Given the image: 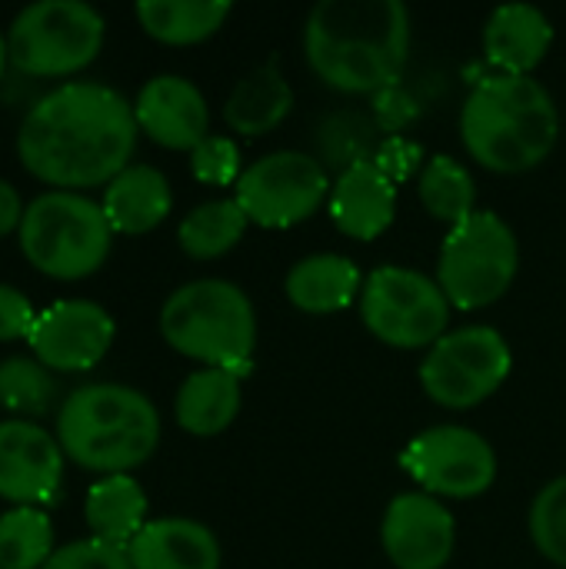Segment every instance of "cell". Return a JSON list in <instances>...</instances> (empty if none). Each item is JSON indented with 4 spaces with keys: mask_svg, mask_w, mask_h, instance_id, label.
<instances>
[{
    "mask_svg": "<svg viewBox=\"0 0 566 569\" xmlns=\"http://www.w3.org/2000/svg\"><path fill=\"white\" fill-rule=\"evenodd\" d=\"M514 370V350L494 327L474 323L447 330L420 363V387L450 410H470L490 400Z\"/></svg>",
    "mask_w": 566,
    "mask_h": 569,
    "instance_id": "obj_10",
    "label": "cell"
},
{
    "mask_svg": "<svg viewBox=\"0 0 566 569\" xmlns=\"http://www.w3.org/2000/svg\"><path fill=\"white\" fill-rule=\"evenodd\" d=\"M57 443L63 457L93 473H130L147 463L160 443V413L133 387H77L57 413Z\"/></svg>",
    "mask_w": 566,
    "mask_h": 569,
    "instance_id": "obj_4",
    "label": "cell"
},
{
    "mask_svg": "<svg viewBox=\"0 0 566 569\" xmlns=\"http://www.w3.org/2000/svg\"><path fill=\"white\" fill-rule=\"evenodd\" d=\"M103 17L83 0H40L7 30V60L27 77H70L97 60Z\"/></svg>",
    "mask_w": 566,
    "mask_h": 569,
    "instance_id": "obj_8",
    "label": "cell"
},
{
    "mask_svg": "<svg viewBox=\"0 0 566 569\" xmlns=\"http://www.w3.org/2000/svg\"><path fill=\"white\" fill-rule=\"evenodd\" d=\"M57 397V383L50 370L33 357H7L0 360V407L27 417L30 423L37 417H47Z\"/></svg>",
    "mask_w": 566,
    "mask_h": 569,
    "instance_id": "obj_29",
    "label": "cell"
},
{
    "mask_svg": "<svg viewBox=\"0 0 566 569\" xmlns=\"http://www.w3.org/2000/svg\"><path fill=\"white\" fill-rule=\"evenodd\" d=\"M53 557V523L40 507L0 513V569H43Z\"/></svg>",
    "mask_w": 566,
    "mask_h": 569,
    "instance_id": "obj_28",
    "label": "cell"
},
{
    "mask_svg": "<svg viewBox=\"0 0 566 569\" xmlns=\"http://www.w3.org/2000/svg\"><path fill=\"white\" fill-rule=\"evenodd\" d=\"M83 517L93 540L127 550L133 537L147 527V493L130 473L103 477L90 487Z\"/></svg>",
    "mask_w": 566,
    "mask_h": 569,
    "instance_id": "obj_24",
    "label": "cell"
},
{
    "mask_svg": "<svg viewBox=\"0 0 566 569\" xmlns=\"http://www.w3.org/2000/svg\"><path fill=\"white\" fill-rule=\"evenodd\" d=\"M290 107H294V87L284 77L280 63L267 60L234 83L224 103V120L230 130L244 137H260L280 127Z\"/></svg>",
    "mask_w": 566,
    "mask_h": 569,
    "instance_id": "obj_22",
    "label": "cell"
},
{
    "mask_svg": "<svg viewBox=\"0 0 566 569\" xmlns=\"http://www.w3.org/2000/svg\"><path fill=\"white\" fill-rule=\"evenodd\" d=\"M554 43L550 17L534 3H500L484 27V50L497 73H524L547 57Z\"/></svg>",
    "mask_w": 566,
    "mask_h": 569,
    "instance_id": "obj_19",
    "label": "cell"
},
{
    "mask_svg": "<svg viewBox=\"0 0 566 569\" xmlns=\"http://www.w3.org/2000/svg\"><path fill=\"white\" fill-rule=\"evenodd\" d=\"M417 193L424 207L450 227H457L477 210V183L470 170L450 153H434L424 163L417 177Z\"/></svg>",
    "mask_w": 566,
    "mask_h": 569,
    "instance_id": "obj_27",
    "label": "cell"
},
{
    "mask_svg": "<svg viewBox=\"0 0 566 569\" xmlns=\"http://www.w3.org/2000/svg\"><path fill=\"white\" fill-rule=\"evenodd\" d=\"M530 540L557 567L566 569V477L550 480L530 503Z\"/></svg>",
    "mask_w": 566,
    "mask_h": 569,
    "instance_id": "obj_30",
    "label": "cell"
},
{
    "mask_svg": "<svg viewBox=\"0 0 566 569\" xmlns=\"http://www.w3.org/2000/svg\"><path fill=\"white\" fill-rule=\"evenodd\" d=\"M23 210L27 207L20 203V193L7 180H0V237H10L13 230H20Z\"/></svg>",
    "mask_w": 566,
    "mask_h": 569,
    "instance_id": "obj_35",
    "label": "cell"
},
{
    "mask_svg": "<svg viewBox=\"0 0 566 569\" xmlns=\"http://www.w3.org/2000/svg\"><path fill=\"white\" fill-rule=\"evenodd\" d=\"M63 480L60 443L30 420L0 423V500L13 507H47Z\"/></svg>",
    "mask_w": 566,
    "mask_h": 569,
    "instance_id": "obj_15",
    "label": "cell"
},
{
    "mask_svg": "<svg viewBox=\"0 0 566 569\" xmlns=\"http://www.w3.org/2000/svg\"><path fill=\"white\" fill-rule=\"evenodd\" d=\"M103 213L113 233H150L160 227L173 207L170 180L150 163H130L103 190Z\"/></svg>",
    "mask_w": 566,
    "mask_h": 569,
    "instance_id": "obj_20",
    "label": "cell"
},
{
    "mask_svg": "<svg viewBox=\"0 0 566 569\" xmlns=\"http://www.w3.org/2000/svg\"><path fill=\"white\" fill-rule=\"evenodd\" d=\"M227 0H140L137 20L140 27L170 47H187L214 37L230 17Z\"/></svg>",
    "mask_w": 566,
    "mask_h": 569,
    "instance_id": "obj_25",
    "label": "cell"
},
{
    "mask_svg": "<svg viewBox=\"0 0 566 569\" xmlns=\"http://www.w3.org/2000/svg\"><path fill=\"white\" fill-rule=\"evenodd\" d=\"M133 569H220V540L187 517L150 520L127 547Z\"/></svg>",
    "mask_w": 566,
    "mask_h": 569,
    "instance_id": "obj_18",
    "label": "cell"
},
{
    "mask_svg": "<svg viewBox=\"0 0 566 569\" xmlns=\"http://www.w3.org/2000/svg\"><path fill=\"white\" fill-rule=\"evenodd\" d=\"M133 103L107 83L70 80L40 97L17 133V157L30 177L63 187H100L130 167L137 150Z\"/></svg>",
    "mask_w": 566,
    "mask_h": 569,
    "instance_id": "obj_1",
    "label": "cell"
},
{
    "mask_svg": "<svg viewBox=\"0 0 566 569\" xmlns=\"http://www.w3.org/2000/svg\"><path fill=\"white\" fill-rule=\"evenodd\" d=\"M10 60H7V37L0 33V73H3V67H7Z\"/></svg>",
    "mask_w": 566,
    "mask_h": 569,
    "instance_id": "obj_36",
    "label": "cell"
},
{
    "mask_svg": "<svg viewBox=\"0 0 566 569\" xmlns=\"http://www.w3.org/2000/svg\"><path fill=\"white\" fill-rule=\"evenodd\" d=\"M304 53L327 87L374 93L407 63L410 10L400 0H320L304 23Z\"/></svg>",
    "mask_w": 566,
    "mask_h": 569,
    "instance_id": "obj_2",
    "label": "cell"
},
{
    "mask_svg": "<svg viewBox=\"0 0 566 569\" xmlns=\"http://www.w3.org/2000/svg\"><path fill=\"white\" fill-rule=\"evenodd\" d=\"M380 543L397 569H444L457 547V520L424 490L400 493L384 513Z\"/></svg>",
    "mask_w": 566,
    "mask_h": 569,
    "instance_id": "obj_14",
    "label": "cell"
},
{
    "mask_svg": "<svg viewBox=\"0 0 566 569\" xmlns=\"http://www.w3.org/2000/svg\"><path fill=\"white\" fill-rule=\"evenodd\" d=\"M287 300L304 313H340L360 300V267L344 253H310L297 260L284 280Z\"/></svg>",
    "mask_w": 566,
    "mask_h": 569,
    "instance_id": "obj_21",
    "label": "cell"
},
{
    "mask_svg": "<svg viewBox=\"0 0 566 569\" xmlns=\"http://www.w3.org/2000/svg\"><path fill=\"white\" fill-rule=\"evenodd\" d=\"M33 323H37L33 303H30L17 287L0 283V343L30 337Z\"/></svg>",
    "mask_w": 566,
    "mask_h": 569,
    "instance_id": "obj_34",
    "label": "cell"
},
{
    "mask_svg": "<svg viewBox=\"0 0 566 569\" xmlns=\"http://www.w3.org/2000/svg\"><path fill=\"white\" fill-rule=\"evenodd\" d=\"M113 333V317L100 303L57 300L43 313H37L27 343L33 350V360H40L47 370L77 373L93 370L107 357Z\"/></svg>",
    "mask_w": 566,
    "mask_h": 569,
    "instance_id": "obj_13",
    "label": "cell"
},
{
    "mask_svg": "<svg viewBox=\"0 0 566 569\" xmlns=\"http://www.w3.org/2000/svg\"><path fill=\"white\" fill-rule=\"evenodd\" d=\"M374 163L397 183V180H407V177H420V170H424V150L414 143V140H407V137H390V140H384L380 147H377V153H374Z\"/></svg>",
    "mask_w": 566,
    "mask_h": 569,
    "instance_id": "obj_33",
    "label": "cell"
},
{
    "mask_svg": "<svg viewBox=\"0 0 566 569\" xmlns=\"http://www.w3.org/2000/svg\"><path fill=\"white\" fill-rule=\"evenodd\" d=\"M163 340L203 367L247 377L254 370L257 310L250 297L217 277L190 280L177 287L160 310Z\"/></svg>",
    "mask_w": 566,
    "mask_h": 569,
    "instance_id": "obj_5",
    "label": "cell"
},
{
    "mask_svg": "<svg viewBox=\"0 0 566 569\" xmlns=\"http://www.w3.org/2000/svg\"><path fill=\"white\" fill-rule=\"evenodd\" d=\"M17 237L27 263L43 277L83 280L107 263L113 227L100 203L70 190H50L23 210Z\"/></svg>",
    "mask_w": 566,
    "mask_h": 569,
    "instance_id": "obj_6",
    "label": "cell"
},
{
    "mask_svg": "<svg viewBox=\"0 0 566 569\" xmlns=\"http://www.w3.org/2000/svg\"><path fill=\"white\" fill-rule=\"evenodd\" d=\"M467 153L497 173L540 167L560 137V110L550 90L530 73H487L460 110Z\"/></svg>",
    "mask_w": 566,
    "mask_h": 569,
    "instance_id": "obj_3",
    "label": "cell"
},
{
    "mask_svg": "<svg viewBox=\"0 0 566 569\" xmlns=\"http://www.w3.org/2000/svg\"><path fill=\"white\" fill-rule=\"evenodd\" d=\"M43 569H133L130 557L123 547H110L103 540H77L67 543L60 550H53V557L47 560Z\"/></svg>",
    "mask_w": 566,
    "mask_h": 569,
    "instance_id": "obj_32",
    "label": "cell"
},
{
    "mask_svg": "<svg viewBox=\"0 0 566 569\" xmlns=\"http://www.w3.org/2000/svg\"><path fill=\"white\" fill-rule=\"evenodd\" d=\"M330 187L334 183L324 160L304 150H274L244 167L234 200L244 207L250 223L294 227L314 217L324 200H330Z\"/></svg>",
    "mask_w": 566,
    "mask_h": 569,
    "instance_id": "obj_11",
    "label": "cell"
},
{
    "mask_svg": "<svg viewBox=\"0 0 566 569\" xmlns=\"http://www.w3.org/2000/svg\"><path fill=\"white\" fill-rule=\"evenodd\" d=\"M400 467L424 487V493L437 500H474L497 480V453L490 440L457 423H440L417 433L404 447Z\"/></svg>",
    "mask_w": 566,
    "mask_h": 569,
    "instance_id": "obj_12",
    "label": "cell"
},
{
    "mask_svg": "<svg viewBox=\"0 0 566 569\" xmlns=\"http://www.w3.org/2000/svg\"><path fill=\"white\" fill-rule=\"evenodd\" d=\"M244 377L230 373V370H217V367H203L197 373H190L173 400V417L177 423L193 433V437H217L224 433L244 403L240 393Z\"/></svg>",
    "mask_w": 566,
    "mask_h": 569,
    "instance_id": "obj_23",
    "label": "cell"
},
{
    "mask_svg": "<svg viewBox=\"0 0 566 569\" xmlns=\"http://www.w3.org/2000/svg\"><path fill=\"white\" fill-rule=\"evenodd\" d=\"M517 270V233L494 210H474L450 227L437 257V283L457 310H484L497 303L514 287Z\"/></svg>",
    "mask_w": 566,
    "mask_h": 569,
    "instance_id": "obj_7",
    "label": "cell"
},
{
    "mask_svg": "<svg viewBox=\"0 0 566 569\" xmlns=\"http://www.w3.org/2000/svg\"><path fill=\"white\" fill-rule=\"evenodd\" d=\"M137 127L167 150H193L210 137V107L200 87L177 73L147 80L133 103Z\"/></svg>",
    "mask_w": 566,
    "mask_h": 569,
    "instance_id": "obj_16",
    "label": "cell"
},
{
    "mask_svg": "<svg viewBox=\"0 0 566 569\" xmlns=\"http://www.w3.org/2000/svg\"><path fill=\"white\" fill-rule=\"evenodd\" d=\"M247 223L250 220H247L244 207L234 197L230 200H210V203H200L197 210H190L180 220L177 240H180V250L187 257L217 260V257H224L227 250L237 247Z\"/></svg>",
    "mask_w": 566,
    "mask_h": 569,
    "instance_id": "obj_26",
    "label": "cell"
},
{
    "mask_svg": "<svg viewBox=\"0 0 566 569\" xmlns=\"http://www.w3.org/2000/svg\"><path fill=\"white\" fill-rule=\"evenodd\" d=\"M450 300L437 277L414 267H377L360 290V317L367 330L400 350L434 347L450 323Z\"/></svg>",
    "mask_w": 566,
    "mask_h": 569,
    "instance_id": "obj_9",
    "label": "cell"
},
{
    "mask_svg": "<svg viewBox=\"0 0 566 569\" xmlns=\"http://www.w3.org/2000/svg\"><path fill=\"white\" fill-rule=\"evenodd\" d=\"M190 170L200 183L210 187H237L244 167H240V150L230 137H207L200 147L190 150Z\"/></svg>",
    "mask_w": 566,
    "mask_h": 569,
    "instance_id": "obj_31",
    "label": "cell"
},
{
    "mask_svg": "<svg viewBox=\"0 0 566 569\" xmlns=\"http://www.w3.org/2000/svg\"><path fill=\"white\" fill-rule=\"evenodd\" d=\"M327 210L340 233L354 240H374L394 223L397 183L374 163V157L360 160L340 170V177L330 187Z\"/></svg>",
    "mask_w": 566,
    "mask_h": 569,
    "instance_id": "obj_17",
    "label": "cell"
}]
</instances>
